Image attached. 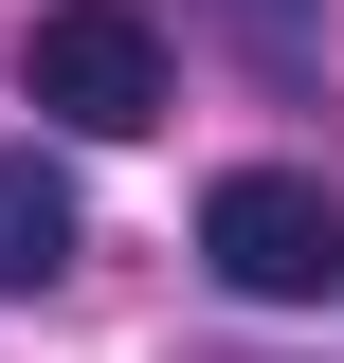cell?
<instances>
[{"mask_svg": "<svg viewBox=\"0 0 344 363\" xmlns=\"http://www.w3.org/2000/svg\"><path fill=\"white\" fill-rule=\"evenodd\" d=\"M200 255H217L236 309H326V291H344V182H308V164H236V182L200 200Z\"/></svg>", "mask_w": 344, "mask_h": 363, "instance_id": "cell-2", "label": "cell"}, {"mask_svg": "<svg viewBox=\"0 0 344 363\" xmlns=\"http://www.w3.org/2000/svg\"><path fill=\"white\" fill-rule=\"evenodd\" d=\"M18 91H37L73 145H145L181 109V73H164V18H127V0H55L37 37H18Z\"/></svg>", "mask_w": 344, "mask_h": 363, "instance_id": "cell-1", "label": "cell"}, {"mask_svg": "<svg viewBox=\"0 0 344 363\" xmlns=\"http://www.w3.org/2000/svg\"><path fill=\"white\" fill-rule=\"evenodd\" d=\"M73 236H91L73 164H55V145H0V291H55V272H73Z\"/></svg>", "mask_w": 344, "mask_h": 363, "instance_id": "cell-3", "label": "cell"}]
</instances>
